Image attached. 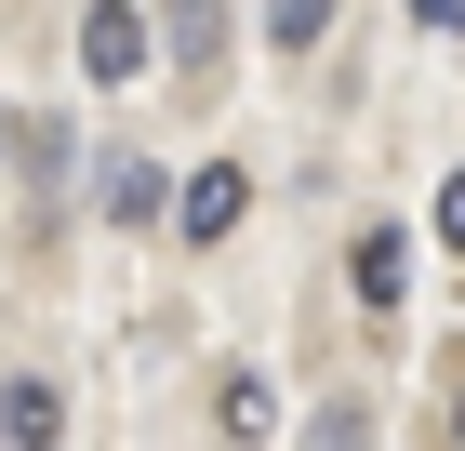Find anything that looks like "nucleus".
Masks as SVG:
<instances>
[{
    "label": "nucleus",
    "mask_w": 465,
    "mask_h": 451,
    "mask_svg": "<svg viewBox=\"0 0 465 451\" xmlns=\"http://www.w3.org/2000/svg\"><path fill=\"white\" fill-rule=\"evenodd\" d=\"M80 67L107 80V93L146 67V14H134V0H94V14H80Z\"/></svg>",
    "instance_id": "nucleus-1"
},
{
    "label": "nucleus",
    "mask_w": 465,
    "mask_h": 451,
    "mask_svg": "<svg viewBox=\"0 0 465 451\" xmlns=\"http://www.w3.org/2000/svg\"><path fill=\"white\" fill-rule=\"evenodd\" d=\"M240 212H252V173H240V160H200V173H186V200H173V226H186V240H226Z\"/></svg>",
    "instance_id": "nucleus-2"
},
{
    "label": "nucleus",
    "mask_w": 465,
    "mask_h": 451,
    "mask_svg": "<svg viewBox=\"0 0 465 451\" xmlns=\"http://www.w3.org/2000/svg\"><path fill=\"white\" fill-rule=\"evenodd\" d=\"M0 438H14V451H54V438H67V398H54L40 372H14V385H0Z\"/></svg>",
    "instance_id": "nucleus-3"
},
{
    "label": "nucleus",
    "mask_w": 465,
    "mask_h": 451,
    "mask_svg": "<svg viewBox=\"0 0 465 451\" xmlns=\"http://www.w3.org/2000/svg\"><path fill=\"white\" fill-rule=\"evenodd\" d=\"M346 279H359V306H386V319H399V292H412V240H399V226H372V240L346 252Z\"/></svg>",
    "instance_id": "nucleus-4"
},
{
    "label": "nucleus",
    "mask_w": 465,
    "mask_h": 451,
    "mask_svg": "<svg viewBox=\"0 0 465 451\" xmlns=\"http://www.w3.org/2000/svg\"><path fill=\"white\" fill-rule=\"evenodd\" d=\"M213 425H226L240 451H266V438H280V398H266L252 372H226V385H213Z\"/></svg>",
    "instance_id": "nucleus-5"
},
{
    "label": "nucleus",
    "mask_w": 465,
    "mask_h": 451,
    "mask_svg": "<svg viewBox=\"0 0 465 451\" xmlns=\"http://www.w3.org/2000/svg\"><path fill=\"white\" fill-rule=\"evenodd\" d=\"M266 40H280V54H320V40H332V0H266Z\"/></svg>",
    "instance_id": "nucleus-6"
},
{
    "label": "nucleus",
    "mask_w": 465,
    "mask_h": 451,
    "mask_svg": "<svg viewBox=\"0 0 465 451\" xmlns=\"http://www.w3.org/2000/svg\"><path fill=\"white\" fill-rule=\"evenodd\" d=\"M107 212H120V226H146V212H160V173H146V160H107Z\"/></svg>",
    "instance_id": "nucleus-7"
},
{
    "label": "nucleus",
    "mask_w": 465,
    "mask_h": 451,
    "mask_svg": "<svg viewBox=\"0 0 465 451\" xmlns=\"http://www.w3.org/2000/svg\"><path fill=\"white\" fill-rule=\"evenodd\" d=\"M306 451H372V412H359V398H332V412L306 425Z\"/></svg>",
    "instance_id": "nucleus-8"
},
{
    "label": "nucleus",
    "mask_w": 465,
    "mask_h": 451,
    "mask_svg": "<svg viewBox=\"0 0 465 451\" xmlns=\"http://www.w3.org/2000/svg\"><path fill=\"white\" fill-rule=\"evenodd\" d=\"M173 54H186V67H213V0H173Z\"/></svg>",
    "instance_id": "nucleus-9"
},
{
    "label": "nucleus",
    "mask_w": 465,
    "mask_h": 451,
    "mask_svg": "<svg viewBox=\"0 0 465 451\" xmlns=\"http://www.w3.org/2000/svg\"><path fill=\"white\" fill-rule=\"evenodd\" d=\"M439 240H465V173H452V186H439Z\"/></svg>",
    "instance_id": "nucleus-10"
},
{
    "label": "nucleus",
    "mask_w": 465,
    "mask_h": 451,
    "mask_svg": "<svg viewBox=\"0 0 465 451\" xmlns=\"http://www.w3.org/2000/svg\"><path fill=\"white\" fill-rule=\"evenodd\" d=\"M412 14H426V27H465V0H412Z\"/></svg>",
    "instance_id": "nucleus-11"
},
{
    "label": "nucleus",
    "mask_w": 465,
    "mask_h": 451,
    "mask_svg": "<svg viewBox=\"0 0 465 451\" xmlns=\"http://www.w3.org/2000/svg\"><path fill=\"white\" fill-rule=\"evenodd\" d=\"M0 160H14V106H0Z\"/></svg>",
    "instance_id": "nucleus-12"
},
{
    "label": "nucleus",
    "mask_w": 465,
    "mask_h": 451,
    "mask_svg": "<svg viewBox=\"0 0 465 451\" xmlns=\"http://www.w3.org/2000/svg\"><path fill=\"white\" fill-rule=\"evenodd\" d=\"M452 438H465V398H452Z\"/></svg>",
    "instance_id": "nucleus-13"
}]
</instances>
